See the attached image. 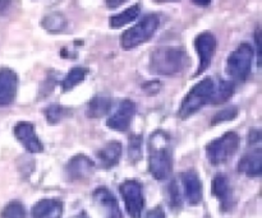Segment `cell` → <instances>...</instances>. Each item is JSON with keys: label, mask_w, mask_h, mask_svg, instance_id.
Here are the masks:
<instances>
[{"label": "cell", "mask_w": 262, "mask_h": 218, "mask_svg": "<svg viewBox=\"0 0 262 218\" xmlns=\"http://www.w3.org/2000/svg\"><path fill=\"white\" fill-rule=\"evenodd\" d=\"M148 171L159 181L169 179L173 173L171 139L163 130L154 132L148 139Z\"/></svg>", "instance_id": "cell-1"}, {"label": "cell", "mask_w": 262, "mask_h": 218, "mask_svg": "<svg viewBox=\"0 0 262 218\" xmlns=\"http://www.w3.org/2000/svg\"><path fill=\"white\" fill-rule=\"evenodd\" d=\"M188 66L187 51L181 46L156 47L150 56L151 73L159 76H176Z\"/></svg>", "instance_id": "cell-2"}, {"label": "cell", "mask_w": 262, "mask_h": 218, "mask_svg": "<svg viewBox=\"0 0 262 218\" xmlns=\"http://www.w3.org/2000/svg\"><path fill=\"white\" fill-rule=\"evenodd\" d=\"M215 87L216 83L211 77H206L201 82L194 84L182 101L179 107V117L183 120L188 119L207 104H212Z\"/></svg>", "instance_id": "cell-3"}, {"label": "cell", "mask_w": 262, "mask_h": 218, "mask_svg": "<svg viewBox=\"0 0 262 218\" xmlns=\"http://www.w3.org/2000/svg\"><path fill=\"white\" fill-rule=\"evenodd\" d=\"M241 144L239 135L235 132H227L222 137L211 140L206 146V157L214 166L228 162L237 153Z\"/></svg>", "instance_id": "cell-4"}, {"label": "cell", "mask_w": 262, "mask_h": 218, "mask_svg": "<svg viewBox=\"0 0 262 218\" xmlns=\"http://www.w3.org/2000/svg\"><path fill=\"white\" fill-rule=\"evenodd\" d=\"M253 55H255V51H253L252 45H250L248 42H243L238 45L235 50L228 58V76L232 79H234V81H246L251 74Z\"/></svg>", "instance_id": "cell-5"}, {"label": "cell", "mask_w": 262, "mask_h": 218, "mask_svg": "<svg viewBox=\"0 0 262 218\" xmlns=\"http://www.w3.org/2000/svg\"><path fill=\"white\" fill-rule=\"evenodd\" d=\"M159 18L155 14H147L138 20L133 27L125 31L122 35V46L127 50L135 49L142 43L147 42L159 27Z\"/></svg>", "instance_id": "cell-6"}, {"label": "cell", "mask_w": 262, "mask_h": 218, "mask_svg": "<svg viewBox=\"0 0 262 218\" xmlns=\"http://www.w3.org/2000/svg\"><path fill=\"white\" fill-rule=\"evenodd\" d=\"M125 211L130 218H141L143 208H145V197L143 189L138 181L125 180L119 186Z\"/></svg>", "instance_id": "cell-7"}, {"label": "cell", "mask_w": 262, "mask_h": 218, "mask_svg": "<svg viewBox=\"0 0 262 218\" xmlns=\"http://www.w3.org/2000/svg\"><path fill=\"white\" fill-rule=\"evenodd\" d=\"M194 49H196L197 55H199L200 59L199 68H197L196 73H194V77H197L201 73H204L209 68L210 64H211L215 51H216V38L209 31L200 33L196 37V40H194Z\"/></svg>", "instance_id": "cell-8"}, {"label": "cell", "mask_w": 262, "mask_h": 218, "mask_svg": "<svg viewBox=\"0 0 262 218\" xmlns=\"http://www.w3.org/2000/svg\"><path fill=\"white\" fill-rule=\"evenodd\" d=\"M136 114V105L132 100H123L112 116L107 119L106 125L117 132H127L130 122Z\"/></svg>", "instance_id": "cell-9"}, {"label": "cell", "mask_w": 262, "mask_h": 218, "mask_svg": "<svg viewBox=\"0 0 262 218\" xmlns=\"http://www.w3.org/2000/svg\"><path fill=\"white\" fill-rule=\"evenodd\" d=\"M14 137L18 142L26 148L30 153H40L42 152L43 146L41 143L40 138L36 134V130L33 124L27 122H19L13 128Z\"/></svg>", "instance_id": "cell-10"}, {"label": "cell", "mask_w": 262, "mask_h": 218, "mask_svg": "<svg viewBox=\"0 0 262 218\" xmlns=\"http://www.w3.org/2000/svg\"><path fill=\"white\" fill-rule=\"evenodd\" d=\"M95 162L84 155H76L67 162L64 173L69 181H81L92 175Z\"/></svg>", "instance_id": "cell-11"}, {"label": "cell", "mask_w": 262, "mask_h": 218, "mask_svg": "<svg viewBox=\"0 0 262 218\" xmlns=\"http://www.w3.org/2000/svg\"><path fill=\"white\" fill-rule=\"evenodd\" d=\"M19 78L17 73L9 68L0 69V107L8 106L17 96Z\"/></svg>", "instance_id": "cell-12"}, {"label": "cell", "mask_w": 262, "mask_h": 218, "mask_svg": "<svg viewBox=\"0 0 262 218\" xmlns=\"http://www.w3.org/2000/svg\"><path fill=\"white\" fill-rule=\"evenodd\" d=\"M94 202L101 208L106 218H123L122 211L114 194L105 186H100L94 191Z\"/></svg>", "instance_id": "cell-13"}, {"label": "cell", "mask_w": 262, "mask_h": 218, "mask_svg": "<svg viewBox=\"0 0 262 218\" xmlns=\"http://www.w3.org/2000/svg\"><path fill=\"white\" fill-rule=\"evenodd\" d=\"M181 180L187 202L191 206H199L202 201V183L196 171H186L182 174Z\"/></svg>", "instance_id": "cell-14"}, {"label": "cell", "mask_w": 262, "mask_h": 218, "mask_svg": "<svg viewBox=\"0 0 262 218\" xmlns=\"http://www.w3.org/2000/svg\"><path fill=\"white\" fill-rule=\"evenodd\" d=\"M212 193L219 199L222 211L228 212L233 207V190L229 179L224 174H217L212 180Z\"/></svg>", "instance_id": "cell-15"}, {"label": "cell", "mask_w": 262, "mask_h": 218, "mask_svg": "<svg viewBox=\"0 0 262 218\" xmlns=\"http://www.w3.org/2000/svg\"><path fill=\"white\" fill-rule=\"evenodd\" d=\"M238 171L250 178H260L262 174V151L260 147L246 153L241 158Z\"/></svg>", "instance_id": "cell-16"}, {"label": "cell", "mask_w": 262, "mask_h": 218, "mask_svg": "<svg viewBox=\"0 0 262 218\" xmlns=\"http://www.w3.org/2000/svg\"><path fill=\"white\" fill-rule=\"evenodd\" d=\"M63 203L58 199H41L31 211L32 218H61Z\"/></svg>", "instance_id": "cell-17"}, {"label": "cell", "mask_w": 262, "mask_h": 218, "mask_svg": "<svg viewBox=\"0 0 262 218\" xmlns=\"http://www.w3.org/2000/svg\"><path fill=\"white\" fill-rule=\"evenodd\" d=\"M122 143L118 140L107 142L102 148L97 151V158L100 161V165L104 168H112L118 165L120 157H122Z\"/></svg>", "instance_id": "cell-18"}, {"label": "cell", "mask_w": 262, "mask_h": 218, "mask_svg": "<svg viewBox=\"0 0 262 218\" xmlns=\"http://www.w3.org/2000/svg\"><path fill=\"white\" fill-rule=\"evenodd\" d=\"M110 110H112V100L104 96H96L89 102L87 116L91 119H100L109 114Z\"/></svg>", "instance_id": "cell-19"}, {"label": "cell", "mask_w": 262, "mask_h": 218, "mask_svg": "<svg viewBox=\"0 0 262 218\" xmlns=\"http://www.w3.org/2000/svg\"><path fill=\"white\" fill-rule=\"evenodd\" d=\"M140 4L130 5L129 8L124 9L123 12L113 15V17L110 18V26H112L113 28H122L124 27V26L129 25L130 22L137 19V17L140 15Z\"/></svg>", "instance_id": "cell-20"}, {"label": "cell", "mask_w": 262, "mask_h": 218, "mask_svg": "<svg viewBox=\"0 0 262 218\" xmlns=\"http://www.w3.org/2000/svg\"><path fill=\"white\" fill-rule=\"evenodd\" d=\"M41 25H42V27L45 28L46 31H49V32L60 33L67 28L68 20H67V18L64 17L61 13L54 12L45 15V17L42 18V20H41Z\"/></svg>", "instance_id": "cell-21"}, {"label": "cell", "mask_w": 262, "mask_h": 218, "mask_svg": "<svg viewBox=\"0 0 262 218\" xmlns=\"http://www.w3.org/2000/svg\"><path fill=\"white\" fill-rule=\"evenodd\" d=\"M87 73H89V70H87L86 68H82V66L72 68L71 70L68 71V74L64 77L63 81H61V89H63L64 92H68L71 91V89H73L74 87L78 86L81 82L84 81Z\"/></svg>", "instance_id": "cell-22"}, {"label": "cell", "mask_w": 262, "mask_h": 218, "mask_svg": "<svg viewBox=\"0 0 262 218\" xmlns=\"http://www.w3.org/2000/svg\"><path fill=\"white\" fill-rule=\"evenodd\" d=\"M43 115L49 124H58L63 122L68 116L72 115V110L68 107H64L61 105H50L46 109H43Z\"/></svg>", "instance_id": "cell-23"}, {"label": "cell", "mask_w": 262, "mask_h": 218, "mask_svg": "<svg viewBox=\"0 0 262 218\" xmlns=\"http://www.w3.org/2000/svg\"><path fill=\"white\" fill-rule=\"evenodd\" d=\"M234 93V84L230 81H219V83L215 87L214 99H212V104H224L227 102L230 97Z\"/></svg>", "instance_id": "cell-24"}, {"label": "cell", "mask_w": 262, "mask_h": 218, "mask_svg": "<svg viewBox=\"0 0 262 218\" xmlns=\"http://www.w3.org/2000/svg\"><path fill=\"white\" fill-rule=\"evenodd\" d=\"M0 218H27V211L19 201H12L3 208Z\"/></svg>", "instance_id": "cell-25"}, {"label": "cell", "mask_w": 262, "mask_h": 218, "mask_svg": "<svg viewBox=\"0 0 262 218\" xmlns=\"http://www.w3.org/2000/svg\"><path fill=\"white\" fill-rule=\"evenodd\" d=\"M166 201H168L169 207L173 209L182 208V197L179 186L176 180L171 181L166 188Z\"/></svg>", "instance_id": "cell-26"}, {"label": "cell", "mask_w": 262, "mask_h": 218, "mask_svg": "<svg viewBox=\"0 0 262 218\" xmlns=\"http://www.w3.org/2000/svg\"><path fill=\"white\" fill-rule=\"evenodd\" d=\"M141 146H142V135L132 134L129 138V147H128V156L133 163L141 160Z\"/></svg>", "instance_id": "cell-27"}, {"label": "cell", "mask_w": 262, "mask_h": 218, "mask_svg": "<svg viewBox=\"0 0 262 218\" xmlns=\"http://www.w3.org/2000/svg\"><path fill=\"white\" fill-rule=\"evenodd\" d=\"M238 116V107L235 106H229L227 109L222 110V111L216 112L214 117L211 120V125H217L220 123H227L230 120H234Z\"/></svg>", "instance_id": "cell-28"}, {"label": "cell", "mask_w": 262, "mask_h": 218, "mask_svg": "<svg viewBox=\"0 0 262 218\" xmlns=\"http://www.w3.org/2000/svg\"><path fill=\"white\" fill-rule=\"evenodd\" d=\"M261 143V132L260 129H251L248 133V146H258Z\"/></svg>", "instance_id": "cell-29"}, {"label": "cell", "mask_w": 262, "mask_h": 218, "mask_svg": "<svg viewBox=\"0 0 262 218\" xmlns=\"http://www.w3.org/2000/svg\"><path fill=\"white\" fill-rule=\"evenodd\" d=\"M146 218H165V212H164L163 207L158 206L146 214Z\"/></svg>", "instance_id": "cell-30"}, {"label": "cell", "mask_w": 262, "mask_h": 218, "mask_svg": "<svg viewBox=\"0 0 262 218\" xmlns=\"http://www.w3.org/2000/svg\"><path fill=\"white\" fill-rule=\"evenodd\" d=\"M255 43H256V53H257V63L260 65V30H256L255 33Z\"/></svg>", "instance_id": "cell-31"}, {"label": "cell", "mask_w": 262, "mask_h": 218, "mask_svg": "<svg viewBox=\"0 0 262 218\" xmlns=\"http://www.w3.org/2000/svg\"><path fill=\"white\" fill-rule=\"evenodd\" d=\"M72 218H90L89 217V214L86 213V212L84 211H82L81 213H78V214H76V216H73Z\"/></svg>", "instance_id": "cell-32"}, {"label": "cell", "mask_w": 262, "mask_h": 218, "mask_svg": "<svg viewBox=\"0 0 262 218\" xmlns=\"http://www.w3.org/2000/svg\"><path fill=\"white\" fill-rule=\"evenodd\" d=\"M197 5H209L210 3H196Z\"/></svg>", "instance_id": "cell-33"}]
</instances>
